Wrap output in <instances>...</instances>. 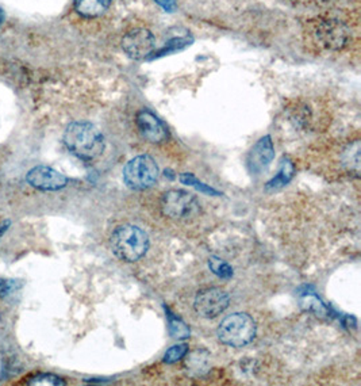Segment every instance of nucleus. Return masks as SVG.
<instances>
[{
    "label": "nucleus",
    "instance_id": "nucleus-9",
    "mask_svg": "<svg viewBox=\"0 0 361 386\" xmlns=\"http://www.w3.org/2000/svg\"><path fill=\"white\" fill-rule=\"evenodd\" d=\"M275 157V147L271 136L260 138L246 156V167L252 175L266 171Z\"/></svg>",
    "mask_w": 361,
    "mask_h": 386
},
{
    "label": "nucleus",
    "instance_id": "nucleus-22",
    "mask_svg": "<svg viewBox=\"0 0 361 386\" xmlns=\"http://www.w3.org/2000/svg\"><path fill=\"white\" fill-rule=\"evenodd\" d=\"M14 288H15V283L13 281H7V279L0 278V298L7 297L10 293H13Z\"/></svg>",
    "mask_w": 361,
    "mask_h": 386
},
{
    "label": "nucleus",
    "instance_id": "nucleus-18",
    "mask_svg": "<svg viewBox=\"0 0 361 386\" xmlns=\"http://www.w3.org/2000/svg\"><path fill=\"white\" fill-rule=\"evenodd\" d=\"M180 182H182L183 184H187V186H189V187L197 189V190H198V192H201V193L207 194V195H214V197L221 195L219 192H216L215 189L210 187L209 184H206V183H203L202 180L198 179V178H195L192 174H187V172L182 174V175H180Z\"/></svg>",
    "mask_w": 361,
    "mask_h": 386
},
{
    "label": "nucleus",
    "instance_id": "nucleus-10",
    "mask_svg": "<svg viewBox=\"0 0 361 386\" xmlns=\"http://www.w3.org/2000/svg\"><path fill=\"white\" fill-rule=\"evenodd\" d=\"M135 122L140 135L152 144H161L168 138L167 126L152 111L147 109L140 111Z\"/></svg>",
    "mask_w": 361,
    "mask_h": 386
},
{
    "label": "nucleus",
    "instance_id": "nucleus-7",
    "mask_svg": "<svg viewBox=\"0 0 361 386\" xmlns=\"http://www.w3.org/2000/svg\"><path fill=\"white\" fill-rule=\"evenodd\" d=\"M156 38L147 28H134L122 40V49L134 60L147 58L155 52Z\"/></svg>",
    "mask_w": 361,
    "mask_h": 386
},
{
    "label": "nucleus",
    "instance_id": "nucleus-11",
    "mask_svg": "<svg viewBox=\"0 0 361 386\" xmlns=\"http://www.w3.org/2000/svg\"><path fill=\"white\" fill-rule=\"evenodd\" d=\"M318 37L325 46L338 49L347 42V30L337 21H326L320 26Z\"/></svg>",
    "mask_w": 361,
    "mask_h": 386
},
{
    "label": "nucleus",
    "instance_id": "nucleus-15",
    "mask_svg": "<svg viewBox=\"0 0 361 386\" xmlns=\"http://www.w3.org/2000/svg\"><path fill=\"white\" fill-rule=\"evenodd\" d=\"M167 318H168V331L174 339H187L191 335L187 324L180 318H177L169 309L165 308Z\"/></svg>",
    "mask_w": 361,
    "mask_h": 386
},
{
    "label": "nucleus",
    "instance_id": "nucleus-24",
    "mask_svg": "<svg viewBox=\"0 0 361 386\" xmlns=\"http://www.w3.org/2000/svg\"><path fill=\"white\" fill-rule=\"evenodd\" d=\"M9 226H10V221H3V222H0V237L7 232Z\"/></svg>",
    "mask_w": 361,
    "mask_h": 386
},
{
    "label": "nucleus",
    "instance_id": "nucleus-21",
    "mask_svg": "<svg viewBox=\"0 0 361 386\" xmlns=\"http://www.w3.org/2000/svg\"><path fill=\"white\" fill-rule=\"evenodd\" d=\"M187 45H189L187 38H174L172 41L168 42L167 46H164L162 49L159 51V56L168 55V53L174 52V51H180Z\"/></svg>",
    "mask_w": 361,
    "mask_h": 386
},
{
    "label": "nucleus",
    "instance_id": "nucleus-14",
    "mask_svg": "<svg viewBox=\"0 0 361 386\" xmlns=\"http://www.w3.org/2000/svg\"><path fill=\"white\" fill-rule=\"evenodd\" d=\"M209 358L210 354L206 350H197L191 353L186 362L188 370L195 375L204 374L209 370Z\"/></svg>",
    "mask_w": 361,
    "mask_h": 386
},
{
    "label": "nucleus",
    "instance_id": "nucleus-20",
    "mask_svg": "<svg viewBox=\"0 0 361 386\" xmlns=\"http://www.w3.org/2000/svg\"><path fill=\"white\" fill-rule=\"evenodd\" d=\"M27 385H66V382L54 374H37L27 381Z\"/></svg>",
    "mask_w": 361,
    "mask_h": 386
},
{
    "label": "nucleus",
    "instance_id": "nucleus-5",
    "mask_svg": "<svg viewBox=\"0 0 361 386\" xmlns=\"http://www.w3.org/2000/svg\"><path fill=\"white\" fill-rule=\"evenodd\" d=\"M159 178V166L149 155H140L123 168V182L133 190L150 189Z\"/></svg>",
    "mask_w": 361,
    "mask_h": 386
},
{
    "label": "nucleus",
    "instance_id": "nucleus-6",
    "mask_svg": "<svg viewBox=\"0 0 361 386\" xmlns=\"http://www.w3.org/2000/svg\"><path fill=\"white\" fill-rule=\"evenodd\" d=\"M230 296L221 288H206L198 291L194 309L195 312L204 318H214L224 313L229 308Z\"/></svg>",
    "mask_w": 361,
    "mask_h": 386
},
{
    "label": "nucleus",
    "instance_id": "nucleus-19",
    "mask_svg": "<svg viewBox=\"0 0 361 386\" xmlns=\"http://www.w3.org/2000/svg\"><path fill=\"white\" fill-rule=\"evenodd\" d=\"M188 353V345L186 343H180V345H174L168 348L164 354V362L168 363V365H172L176 363L177 360H180L182 358L186 357V354Z\"/></svg>",
    "mask_w": 361,
    "mask_h": 386
},
{
    "label": "nucleus",
    "instance_id": "nucleus-16",
    "mask_svg": "<svg viewBox=\"0 0 361 386\" xmlns=\"http://www.w3.org/2000/svg\"><path fill=\"white\" fill-rule=\"evenodd\" d=\"M299 303H300V306H302L303 311L311 312V313H314L317 316H328V313H329L328 306L322 303L321 300L313 293H308L303 297H300Z\"/></svg>",
    "mask_w": 361,
    "mask_h": 386
},
{
    "label": "nucleus",
    "instance_id": "nucleus-13",
    "mask_svg": "<svg viewBox=\"0 0 361 386\" xmlns=\"http://www.w3.org/2000/svg\"><path fill=\"white\" fill-rule=\"evenodd\" d=\"M111 0H75V10L84 18H96L105 14Z\"/></svg>",
    "mask_w": 361,
    "mask_h": 386
},
{
    "label": "nucleus",
    "instance_id": "nucleus-8",
    "mask_svg": "<svg viewBox=\"0 0 361 386\" xmlns=\"http://www.w3.org/2000/svg\"><path fill=\"white\" fill-rule=\"evenodd\" d=\"M27 183L41 192H58L68 184V178L52 167L37 166L26 175Z\"/></svg>",
    "mask_w": 361,
    "mask_h": 386
},
{
    "label": "nucleus",
    "instance_id": "nucleus-3",
    "mask_svg": "<svg viewBox=\"0 0 361 386\" xmlns=\"http://www.w3.org/2000/svg\"><path fill=\"white\" fill-rule=\"evenodd\" d=\"M257 333V325L253 318L246 313H233L224 318L216 330L221 343L230 347H245L253 342Z\"/></svg>",
    "mask_w": 361,
    "mask_h": 386
},
{
    "label": "nucleus",
    "instance_id": "nucleus-4",
    "mask_svg": "<svg viewBox=\"0 0 361 386\" xmlns=\"http://www.w3.org/2000/svg\"><path fill=\"white\" fill-rule=\"evenodd\" d=\"M160 209L161 213L171 220L188 221L199 216L201 204L194 194L174 189L162 194Z\"/></svg>",
    "mask_w": 361,
    "mask_h": 386
},
{
    "label": "nucleus",
    "instance_id": "nucleus-2",
    "mask_svg": "<svg viewBox=\"0 0 361 386\" xmlns=\"http://www.w3.org/2000/svg\"><path fill=\"white\" fill-rule=\"evenodd\" d=\"M110 246L114 255L123 262L140 261L149 249V237L137 225L125 224L115 228L110 237Z\"/></svg>",
    "mask_w": 361,
    "mask_h": 386
},
{
    "label": "nucleus",
    "instance_id": "nucleus-1",
    "mask_svg": "<svg viewBox=\"0 0 361 386\" xmlns=\"http://www.w3.org/2000/svg\"><path fill=\"white\" fill-rule=\"evenodd\" d=\"M64 144L68 151L83 162H94L99 159L106 142L100 130L90 122H72L64 133Z\"/></svg>",
    "mask_w": 361,
    "mask_h": 386
},
{
    "label": "nucleus",
    "instance_id": "nucleus-25",
    "mask_svg": "<svg viewBox=\"0 0 361 386\" xmlns=\"http://www.w3.org/2000/svg\"><path fill=\"white\" fill-rule=\"evenodd\" d=\"M4 18H6V14H4L3 9H0V26H1V24L4 22Z\"/></svg>",
    "mask_w": 361,
    "mask_h": 386
},
{
    "label": "nucleus",
    "instance_id": "nucleus-23",
    "mask_svg": "<svg viewBox=\"0 0 361 386\" xmlns=\"http://www.w3.org/2000/svg\"><path fill=\"white\" fill-rule=\"evenodd\" d=\"M155 1L167 13H174L176 7H177L176 0H155Z\"/></svg>",
    "mask_w": 361,
    "mask_h": 386
},
{
    "label": "nucleus",
    "instance_id": "nucleus-17",
    "mask_svg": "<svg viewBox=\"0 0 361 386\" xmlns=\"http://www.w3.org/2000/svg\"><path fill=\"white\" fill-rule=\"evenodd\" d=\"M209 268L214 276L221 279H230L233 276V267L228 262L222 261L221 258L210 256L209 258Z\"/></svg>",
    "mask_w": 361,
    "mask_h": 386
},
{
    "label": "nucleus",
    "instance_id": "nucleus-12",
    "mask_svg": "<svg viewBox=\"0 0 361 386\" xmlns=\"http://www.w3.org/2000/svg\"><path fill=\"white\" fill-rule=\"evenodd\" d=\"M295 175V166L293 160L288 156H283L281 160V166L278 169V174L268 182L266 184L267 192H276L281 187L287 186Z\"/></svg>",
    "mask_w": 361,
    "mask_h": 386
}]
</instances>
